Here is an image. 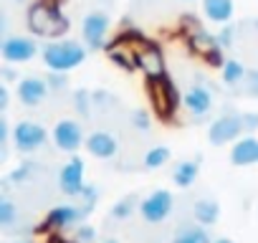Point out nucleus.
<instances>
[{"label":"nucleus","mask_w":258,"mask_h":243,"mask_svg":"<svg viewBox=\"0 0 258 243\" xmlns=\"http://www.w3.org/2000/svg\"><path fill=\"white\" fill-rule=\"evenodd\" d=\"M69 18L58 11L56 3H33L28 8V28L33 36H41V38H61L66 31H69Z\"/></svg>","instance_id":"f257e3e1"},{"label":"nucleus","mask_w":258,"mask_h":243,"mask_svg":"<svg viewBox=\"0 0 258 243\" xmlns=\"http://www.w3.org/2000/svg\"><path fill=\"white\" fill-rule=\"evenodd\" d=\"M41 53L48 71H71L86 61L89 48L86 43H79V41H51L43 46Z\"/></svg>","instance_id":"f03ea898"},{"label":"nucleus","mask_w":258,"mask_h":243,"mask_svg":"<svg viewBox=\"0 0 258 243\" xmlns=\"http://www.w3.org/2000/svg\"><path fill=\"white\" fill-rule=\"evenodd\" d=\"M147 94H150V101L157 111V116L162 119H175L180 104H182V96L177 91V86L172 84V79L165 74V76H157V79H147Z\"/></svg>","instance_id":"7ed1b4c3"},{"label":"nucleus","mask_w":258,"mask_h":243,"mask_svg":"<svg viewBox=\"0 0 258 243\" xmlns=\"http://www.w3.org/2000/svg\"><path fill=\"white\" fill-rule=\"evenodd\" d=\"M243 132H245V127H243V114L225 111V114H220L213 125H210L208 140H210L213 147H223V145H228V142H238Z\"/></svg>","instance_id":"20e7f679"},{"label":"nucleus","mask_w":258,"mask_h":243,"mask_svg":"<svg viewBox=\"0 0 258 243\" xmlns=\"http://www.w3.org/2000/svg\"><path fill=\"white\" fill-rule=\"evenodd\" d=\"M205 81L208 79H198V84L187 86V91L182 94V106L195 122H203L213 109V91Z\"/></svg>","instance_id":"39448f33"},{"label":"nucleus","mask_w":258,"mask_h":243,"mask_svg":"<svg viewBox=\"0 0 258 243\" xmlns=\"http://www.w3.org/2000/svg\"><path fill=\"white\" fill-rule=\"evenodd\" d=\"M135 56H137V69L147 79H157V76L167 74L165 71V53H162V48L155 41H142L135 48Z\"/></svg>","instance_id":"423d86ee"},{"label":"nucleus","mask_w":258,"mask_h":243,"mask_svg":"<svg viewBox=\"0 0 258 243\" xmlns=\"http://www.w3.org/2000/svg\"><path fill=\"white\" fill-rule=\"evenodd\" d=\"M46 130L41 125H36V122H18V125L13 127V145L18 152L23 155H31L36 150H41L46 145Z\"/></svg>","instance_id":"0eeeda50"},{"label":"nucleus","mask_w":258,"mask_h":243,"mask_svg":"<svg viewBox=\"0 0 258 243\" xmlns=\"http://www.w3.org/2000/svg\"><path fill=\"white\" fill-rule=\"evenodd\" d=\"M38 53V43L28 36H8L0 43V56L6 58V64H26L33 61Z\"/></svg>","instance_id":"6e6552de"},{"label":"nucleus","mask_w":258,"mask_h":243,"mask_svg":"<svg viewBox=\"0 0 258 243\" xmlns=\"http://www.w3.org/2000/svg\"><path fill=\"white\" fill-rule=\"evenodd\" d=\"M187 46H190V51L192 53H198V56H203V61H208L210 66H220L223 69V53H220V43H218V38H213L210 33H205L203 28H195L190 36H187Z\"/></svg>","instance_id":"1a4fd4ad"},{"label":"nucleus","mask_w":258,"mask_h":243,"mask_svg":"<svg viewBox=\"0 0 258 243\" xmlns=\"http://www.w3.org/2000/svg\"><path fill=\"white\" fill-rule=\"evenodd\" d=\"M106 31H109V16L101 13V11H94L84 18L81 23V36H84V43L89 51H101L104 48V38H106Z\"/></svg>","instance_id":"9d476101"},{"label":"nucleus","mask_w":258,"mask_h":243,"mask_svg":"<svg viewBox=\"0 0 258 243\" xmlns=\"http://www.w3.org/2000/svg\"><path fill=\"white\" fill-rule=\"evenodd\" d=\"M172 203H175V198L170 190H155L152 195H147L140 203V213L147 223H162L172 213Z\"/></svg>","instance_id":"9b49d317"},{"label":"nucleus","mask_w":258,"mask_h":243,"mask_svg":"<svg viewBox=\"0 0 258 243\" xmlns=\"http://www.w3.org/2000/svg\"><path fill=\"white\" fill-rule=\"evenodd\" d=\"M86 183H84V162L81 157H71L61 172H58V190L69 198H81Z\"/></svg>","instance_id":"f8f14e48"},{"label":"nucleus","mask_w":258,"mask_h":243,"mask_svg":"<svg viewBox=\"0 0 258 243\" xmlns=\"http://www.w3.org/2000/svg\"><path fill=\"white\" fill-rule=\"evenodd\" d=\"M53 142H56V147L61 152H76L81 145H86L79 122H74V119L56 122V127H53Z\"/></svg>","instance_id":"ddd939ff"},{"label":"nucleus","mask_w":258,"mask_h":243,"mask_svg":"<svg viewBox=\"0 0 258 243\" xmlns=\"http://www.w3.org/2000/svg\"><path fill=\"white\" fill-rule=\"evenodd\" d=\"M79 220H84V213H81V208H74V205H56V208H51L48 210V215H46V220H43V230H53V233H61V230H66V228H71L74 223H79Z\"/></svg>","instance_id":"4468645a"},{"label":"nucleus","mask_w":258,"mask_h":243,"mask_svg":"<svg viewBox=\"0 0 258 243\" xmlns=\"http://www.w3.org/2000/svg\"><path fill=\"white\" fill-rule=\"evenodd\" d=\"M48 94V81L41 76H26L18 81V99L26 106H38Z\"/></svg>","instance_id":"2eb2a0df"},{"label":"nucleus","mask_w":258,"mask_h":243,"mask_svg":"<svg viewBox=\"0 0 258 243\" xmlns=\"http://www.w3.org/2000/svg\"><path fill=\"white\" fill-rule=\"evenodd\" d=\"M230 162L235 167H250L258 165V140L253 135L240 137L233 147H230Z\"/></svg>","instance_id":"dca6fc26"},{"label":"nucleus","mask_w":258,"mask_h":243,"mask_svg":"<svg viewBox=\"0 0 258 243\" xmlns=\"http://www.w3.org/2000/svg\"><path fill=\"white\" fill-rule=\"evenodd\" d=\"M86 150H89V155H94L99 160H111L119 152V142L109 132H91L86 137Z\"/></svg>","instance_id":"f3484780"},{"label":"nucleus","mask_w":258,"mask_h":243,"mask_svg":"<svg viewBox=\"0 0 258 243\" xmlns=\"http://www.w3.org/2000/svg\"><path fill=\"white\" fill-rule=\"evenodd\" d=\"M106 53H109V58L114 61V66H119L121 71H126V74L140 71V69H137V56H135V51L126 48V41H124V38H119L116 43L106 46Z\"/></svg>","instance_id":"a211bd4d"},{"label":"nucleus","mask_w":258,"mask_h":243,"mask_svg":"<svg viewBox=\"0 0 258 243\" xmlns=\"http://www.w3.org/2000/svg\"><path fill=\"white\" fill-rule=\"evenodd\" d=\"M192 218H195V223H200L205 228L215 225L218 218H220V205L213 198H198L195 205H192Z\"/></svg>","instance_id":"6ab92c4d"},{"label":"nucleus","mask_w":258,"mask_h":243,"mask_svg":"<svg viewBox=\"0 0 258 243\" xmlns=\"http://www.w3.org/2000/svg\"><path fill=\"white\" fill-rule=\"evenodd\" d=\"M203 11H205L208 21L225 26L233 18V0H203Z\"/></svg>","instance_id":"aec40b11"},{"label":"nucleus","mask_w":258,"mask_h":243,"mask_svg":"<svg viewBox=\"0 0 258 243\" xmlns=\"http://www.w3.org/2000/svg\"><path fill=\"white\" fill-rule=\"evenodd\" d=\"M198 175H200V157H195V160H182V162H177L175 170H172V183H175L177 188H190V185L198 180Z\"/></svg>","instance_id":"412c9836"},{"label":"nucleus","mask_w":258,"mask_h":243,"mask_svg":"<svg viewBox=\"0 0 258 243\" xmlns=\"http://www.w3.org/2000/svg\"><path fill=\"white\" fill-rule=\"evenodd\" d=\"M245 76H248V69H245L240 61L228 58V61L223 64V86H228V89H233V91H240L243 84H245Z\"/></svg>","instance_id":"4be33fe9"},{"label":"nucleus","mask_w":258,"mask_h":243,"mask_svg":"<svg viewBox=\"0 0 258 243\" xmlns=\"http://www.w3.org/2000/svg\"><path fill=\"white\" fill-rule=\"evenodd\" d=\"M172 243H213L210 240V233L205 230V225H180L175 230V238Z\"/></svg>","instance_id":"5701e85b"},{"label":"nucleus","mask_w":258,"mask_h":243,"mask_svg":"<svg viewBox=\"0 0 258 243\" xmlns=\"http://www.w3.org/2000/svg\"><path fill=\"white\" fill-rule=\"evenodd\" d=\"M137 208H140V195H135V193H132V195H124L121 200L114 203V208H111V218H114V220H126Z\"/></svg>","instance_id":"b1692460"},{"label":"nucleus","mask_w":258,"mask_h":243,"mask_svg":"<svg viewBox=\"0 0 258 243\" xmlns=\"http://www.w3.org/2000/svg\"><path fill=\"white\" fill-rule=\"evenodd\" d=\"M170 157H172V150L165 147V145H157V147L147 150V155H145V167H147V170H160V167H165V165L170 162Z\"/></svg>","instance_id":"393cba45"},{"label":"nucleus","mask_w":258,"mask_h":243,"mask_svg":"<svg viewBox=\"0 0 258 243\" xmlns=\"http://www.w3.org/2000/svg\"><path fill=\"white\" fill-rule=\"evenodd\" d=\"M16 218H18V210H16V203L11 200V198H0V225L3 228H11L13 223H16Z\"/></svg>","instance_id":"a878e982"},{"label":"nucleus","mask_w":258,"mask_h":243,"mask_svg":"<svg viewBox=\"0 0 258 243\" xmlns=\"http://www.w3.org/2000/svg\"><path fill=\"white\" fill-rule=\"evenodd\" d=\"M96 198H99V190L94 188V185H89L86 183V188H84V193H81V203H84V208H81V213H84V218L94 210V205H96Z\"/></svg>","instance_id":"bb28decb"},{"label":"nucleus","mask_w":258,"mask_h":243,"mask_svg":"<svg viewBox=\"0 0 258 243\" xmlns=\"http://www.w3.org/2000/svg\"><path fill=\"white\" fill-rule=\"evenodd\" d=\"M129 119H132V127H135V130L147 132V130L152 127V119H150V114H147L145 109H135L132 114H129Z\"/></svg>","instance_id":"cd10ccee"},{"label":"nucleus","mask_w":258,"mask_h":243,"mask_svg":"<svg viewBox=\"0 0 258 243\" xmlns=\"http://www.w3.org/2000/svg\"><path fill=\"white\" fill-rule=\"evenodd\" d=\"M46 81H48V89L61 91V89H66V86H69V71H48Z\"/></svg>","instance_id":"c85d7f7f"},{"label":"nucleus","mask_w":258,"mask_h":243,"mask_svg":"<svg viewBox=\"0 0 258 243\" xmlns=\"http://www.w3.org/2000/svg\"><path fill=\"white\" fill-rule=\"evenodd\" d=\"M74 106H76V111H81L84 116H89V109H91V94H89L86 89L74 91Z\"/></svg>","instance_id":"c756f323"},{"label":"nucleus","mask_w":258,"mask_h":243,"mask_svg":"<svg viewBox=\"0 0 258 243\" xmlns=\"http://www.w3.org/2000/svg\"><path fill=\"white\" fill-rule=\"evenodd\" d=\"M240 91H245L248 96L258 99V71L255 69H248V76H245V84H243Z\"/></svg>","instance_id":"7c9ffc66"},{"label":"nucleus","mask_w":258,"mask_h":243,"mask_svg":"<svg viewBox=\"0 0 258 243\" xmlns=\"http://www.w3.org/2000/svg\"><path fill=\"white\" fill-rule=\"evenodd\" d=\"M31 172H33V165H31V162H23L21 167H16V170L11 172V177H8V183H28V177H31Z\"/></svg>","instance_id":"2f4dec72"},{"label":"nucleus","mask_w":258,"mask_h":243,"mask_svg":"<svg viewBox=\"0 0 258 243\" xmlns=\"http://www.w3.org/2000/svg\"><path fill=\"white\" fill-rule=\"evenodd\" d=\"M215 38H218V43H220L223 48H230V46H233V26H230V23H225V26H223V31H220Z\"/></svg>","instance_id":"473e14b6"},{"label":"nucleus","mask_w":258,"mask_h":243,"mask_svg":"<svg viewBox=\"0 0 258 243\" xmlns=\"http://www.w3.org/2000/svg\"><path fill=\"white\" fill-rule=\"evenodd\" d=\"M94 238H96V230H94L91 225H81V228L76 230V240H79V243H94Z\"/></svg>","instance_id":"72a5a7b5"},{"label":"nucleus","mask_w":258,"mask_h":243,"mask_svg":"<svg viewBox=\"0 0 258 243\" xmlns=\"http://www.w3.org/2000/svg\"><path fill=\"white\" fill-rule=\"evenodd\" d=\"M243 127H245V132L258 130V111H243Z\"/></svg>","instance_id":"f704fd0d"},{"label":"nucleus","mask_w":258,"mask_h":243,"mask_svg":"<svg viewBox=\"0 0 258 243\" xmlns=\"http://www.w3.org/2000/svg\"><path fill=\"white\" fill-rule=\"evenodd\" d=\"M8 99H11V91H8V84H3L0 86V109H8Z\"/></svg>","instance_id":"c9c22d12"},{"label":"nucleus","mask_w":258,"mask_h":243,"mask_svg":"<svg viewBox=\"0 0 258 243\" xmlns=\"http://www.w3.org/2000/svg\"><path fill=\"white\" fill-rule=\"evenodd\" d=\"M0 76H3V79H6L3 84H11L13 79H18V76H16V71H13L11 66H3V71H0Z\"/></svg>","instance_id":"e433bc0d"},{"label":"nucleus","mask_w":258,"mask_h":243,"mask_svg":"<svg viewBox=\"0 0 258 243\" xmlns=\"http://www.w3.org/2000/svg\"><path fill=\"white\" fill-rule=\"evenodd\" d=\"M213 243H235V240H230V238H215Z\"/></svg>","instance_id":"4c0bfd02"},{"label":"nucleus","mask_w":258,"mask_h":243,"mask_svg":"<svg viewBox=\"0 0 258 243\" xmlns=\"http://www.w3.org/2000/svg\"><path fill=\"white\" fill-rule=\"evenodd\" d=\"M16 243H36V240H28V238H21V240H16Z\"/></svg>","instance_id":"58836bf2"},{"label":"nucleus","mask_w":258,"mask_h":243,"mask_svg":"<svg viewBox=\"0 0 258 243\" xmlns=\"http://www.w3.org/2000/svg\"><path fill=\"white\" fill-rule=\"evenodd\" d=\"M104 243H119V240H114V238H109V240H104Z\"/></svg>","instance_id":"ea45409f"},{"label":"nucleus","mask_w":258,"mask_h":243,"mask_svg":"<svg viewBox=\"0 0 258 243\" xmlns=\"http://www.w3.org/2000/svg\"><path fill=\"white\" fill-rule=\"evenodd\" d=\"M182 3H192V0H182Z\"/></svg>","instance_id":"a19ab883"},{"label":"nucleus","mask_w":258,"mask_h":243,"mask_svg":"<svg viewBox=\"0 0 258 243\" xmlns=\"http://www.w3.org/2000/svg\"><path fill=\"white\" fill-rule=\"evenodd\" d=\"M255 28H258V21H255Z\"/></svg>","instance_id":"79ce46f5"}]
</instances>
